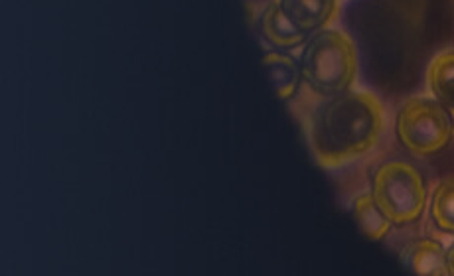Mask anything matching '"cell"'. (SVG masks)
Segmentation results:
<instances>
[{
  "label": "cell",
  "mask_w": 454,
  "mask_h": 276,
  "mask_svg": "<svg viewBox=\"0 0 454 276\" xmlns=\"http://www.w3.org/2000/svg\"><path fill=\"white\" fill-rule=\"evenodd\" d=\"M278 4L307 36L328 28L340 12V0H278Z\"/></svg>",
  "instance_id": "obj_5"
},
{
  "label": "cell",
  "mask_w": 454,
  "mask_h": 276,
  "mask_svg": "<svg viewBox=\"0 0 454 276\" xmlns=\"http://www.w3.org/2000/svg\"><path fill=\"white\" fill-rule=\"evenodd\" d=\"M263 65L278 97L283 101H291L304 81L301 64H296L291 56L269 51L263 58Z\"/></svg>",
  "instance_id": "obj_8"
},
{
  "label": "cell",
  "mask_w": 454,
  "mask_h": 276,
  "mask_svg": "<svg viewBox=\"0 0 454 276\" xmlns=\"http://www.w3.org/2000/svg\"><path fill=\"white\" fill-rule=\"evenodd\" d=\"M301 69L304 83L318 97L352 89L357 77V50L342 30L325 28L304 42Z\"/></svg>",
  "instance_id": "obj_2"
},
{
  "label": "cell",
  "mask_w": 454,
  "mask_h": 276,
  "mask_svg": "<svg viewBox=\"0 0 454 276\" xmlns=\"http://www.w3.org/2000/svg\"><path fill=\"white\" fill-rule=\"evenodd\" d=\"M450 113V119H452V133H454V111H449Z\"/></svg>",
  "instance_id": "obj_13"
},
{
  "label": "cell",
  "mask_w": 454,
  "mask_h": 276,
  "mask_svg": "<svg viewBox=\"0 0 454 276\" xmlns=\"http://www.w3.org/2000/svg\"><path fill=\"white\" fill-rule=\"evenodd\" d=\"M257 26L261 36H263L270 46L293 50L307 42V34L296 28L289 16L285 14L281 4H278V0H270L263 11H261Z\"/></svg>",
  "instance_id": "obj_6"
},
{
  "label": "cell",
  "mask_w": 454,
  "mask_h": 276,
  "mask_svg": "<svg viewBox=\"0 0 454 276\" xmlns=\"http://www.w3.org/2000/svg\"><path fill=\"white\" fill-rule=\"evenodd\" d=\"M372 196L395 226H409L421 218L427 205L425 180L403 160L383 162L372 178Z\"/></svg>",
  "instance_id": "obj_3"
},
{
  "label": "cell",
  "mask_w": 454,
  "mask_h": 276,
  "mask_svg": "<svg viewBox=\"0 0 454 276\" xmlns=\"http://www.w3.org/2000/svg\"><path fill=\"white\" fill-rule=\"evenodd\" d=\"M449 269H450V274L454 276V243L449 247Z\"/></svg>",
  "instance_id": "obj_12"
},
{
  "label": "cell",
  "mask_w": 454,
  "mask_h": 276,
  "mask_svg": "<svg viewBox=\"0 0 454 276\" xmlns=\"http://www.w3.org/2000/svg\"><path fill=\"white\" fill-rule=\"evenodd\" d=\"M386 111L372 91L322 97L309 113V141L314 158L325 168H340L368 154L380 142Z\"/></svg>",
  "instance_id": "obj_1"
},
{
  "label": "cell",
  "mask_w": 454,
  "mask_h": 276,
  "mask_svg": "<svg viewBox=\"0 0 454 276\" xmlns=\"http://www.w3.org/2000/svg\"><path fill=\"white\" fill-rule=\"evenodd\" d=\"M401 258L407 264L409 271L425 276H447L449 269V249L434 239H417L409 243Z\"/></svg>",
  "instance_id": "obj_7"
},
{
  "label": "cell",
  "mask_w": 454,
  "mask_h": 276,
  "mask_svg": "<svg viewBox=\"0 0 454 276\" xmlns=\"http://www.w3.org/2000/svg\"><path fill=\"white\" fill-rule=\"evenodd\" d=\"M395 133L415 157H433L454 138L452 119L434 97H411L399 107Z\"/></svg>",
  "instance_id": "obj_4"
},
{
  "label": "cell",
  "mask_w": 454,
  "mask_h": 276,
  "mask_svg": "<svg viewBox=\"0 0 454 276\" xmlns=\"http://www.w3.org/2000/svg\"><path fill=\"white\" fill-rule=\"evenodd\" d=\"M354 218L364 235L372 241H381L391 229V221L387 219V215L380 210V205L375 203L372 192L356 197Z\"/></svg>",
  "instance_id": "obj_10"
},
{
  "label": "cell",
  "mask_w": 454,
  "mask_h": 276,
  "mask_svg": "<svg viewBox=\"0 0 454 276\" xmlns=\"http://www.w3.org/2000/svg\"><path fill=\"white\" fill-rule=\"evenodd\" d=\"M427 83L433 97L447 111H454V50L442 51L427 69Z\"/></svg>",
  "instance_id": "obj_9"
},
{
  "label": "cell",
  "mask_w": 454,
  "mask_h": 276,
  "mask_svg": "<svg viewBox=\"0 0 454 276\" xmlns=\"http://www.w3.org/2000/svg\"><path fill=\"white\" fill-rule=\"evenodd\" d=\"M431 218L441 231L454 235V178L444 180V182L434 188Z\"/></svg>",
  "instance_id": "obj_11"
}]
</instances>
